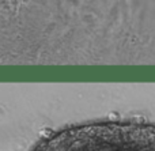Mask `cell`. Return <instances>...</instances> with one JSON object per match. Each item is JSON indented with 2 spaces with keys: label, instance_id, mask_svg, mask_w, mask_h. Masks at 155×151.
<instances>
[{
  "label": "cell",
  "instance_id": "6da1fadb",
  "mask_svg": "<svg viewBox=\"0 0 155 151\" xmlns=\"http://www.w3.org/2000/svg\"><path fill=\"white\" fill-rule=\"evenodd\" d=\"M30 151H155V123L132 119L67 125L41 138Z\"/></svg>",
  "mask_w": 155,
  "mask_h": 151
}]
</instances>
